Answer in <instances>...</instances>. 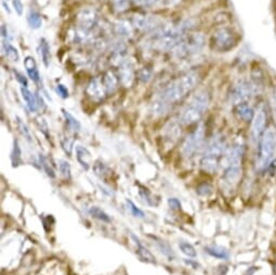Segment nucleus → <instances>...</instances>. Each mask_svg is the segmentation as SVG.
Instances as JSON below:
<instances>
[{"label": "nucleus", "instance_id": "1", "mask_svg": "<svg viewBox=\"0 0 276 275\" xmlns=\"http://www.w3.org/2000/svg\"><path fill=\"white\" fill-rule=\"evenodd\" d=\"M192 27V21H184L178 25L164 24L152 33V48L157 51H171L188 33H191Z\"/></svg>", "mask_w": 276, "mask_h": 275}, {"label": "nucleus", "instance_id": "2", "mask_svg": "<svg viewBox=\"0 0 276 275\" xmlns=\"http://www.w3.org/2000/svg\"><path fill=\"white\" fill-rule=\"evenodd\" d=\"M199 82V73L197 71H189L166 85L158 96L169 104L174 105L183 100L188 93H191L197 87Z\"/></svg>", "mask_w": 276, "mask_h": 275}, {"label": "nucleus", "instance_id": "3", "mask_svg": "<svg viewBox=\"0 0 276 275\" xmlns=\"http://www.w3.org/2000/svg\"><path fill=\"white\" fill-rule=\"evenodd\" d=\"M227 152V143L224 137L216 135L207 143L203 156L200 158V167L206 173L214 174L219 168L221 160Z\"/></svg>", "mask_w": 276, "mask_h": 275}, {"label": "nucleus", "instance_id": "4", "mask_svg": "<svg viewBox=\"0 0 276 275\" xmlns=\"http://www.w3.org/2000/svg\"><path fill=\"white\" fill-rule=\"evenodd\" d=\"M210 104V95L206 90H199L189 99L187 104L184 106L180 116L179 123L181 125L189 126L198 123L208 110Z\"/></svg>", "mask_w": 276, "mask_h": 275}, {"label": "nucleus", "instance_id": "5", "mask_svg": "<svg viewBox=\"0 0 276 275\" xmlns=\"http://www.w3.org/2000/svg\"><path fill=\"white\" fill-rule=\"evenodd\" d=\"M244 156V145L240 142L234 143L227 148L223 157V180L229 184H233L239 179L241 173V163Z\"/></svg>", "mask_w": 276, "mask_h": 275}, {"label": "nucleus", "instance_id": "6", "mask_svg": "<svg viewBox=\"0 0 276 275\" xmlns=\"http://www.w3.org/2000/svg\"><path fill=\"white\" fill-rule=\"evenodd\" d=\"M276 157V129L270 126L264 131L261 139L258 142L257 169L264 170L272 164Z\"/></svg>", "mask_w": 276, "mask_h": 275}, {"label": "nucleus", "instance_id": "7", "mask_svg": "<svg viewBox=\"0 0 276 275\" xmlns=\"http://www.w3.org/2000/svg\"><path fill=\"white\" fill-rule=\"evenodd\" d=\"M206 44V38L202 33H188L176 47L172 49V54L178 59H184L187 56L197 54L203 50Z\"/></svg>", "mask_w": 276, "mask_h": 275}, {"label": "nucleus", "instance_id": "8", "mask_svg": "<svg viewBox=\"0 0 276 275\" xmlns=\"http://www.w3.org/2000/svg\"><path fill=\"white\" fill-rule=\"evenodd\" d=\"M257 87V84H255L254 82H250V80H237V82L232 86L231 91H230V102L233 103L234 105H237L239 103L248 102L251 96L256 93Z\"/></svg>", "mask_w": 276, "mask_h": 275}, {"label": "nucleus", "instance_id": "9", "mask_svg": "<svg viewBox=\"0 0 276 275\" xmlns=\"http://www.w3.org/2000/svg\"><path fill=\"white\" fill-rule=\"evenodd\" d=\"M205 142V126L198 125L191 134H189L182 144V155L186 158H191L196 155Z\"/></svg>", "mask_w": 276, "mask_h": 275}, {"label": "nucleus", "instance_id": "10", "mask_svg": "<svg viewBox=\"0 0 276 275\" xmlns=\"http://www.w3.org/2000/svg\"><path fill=\"white\" fill-rule=\"evenodd\" d=\"M212 45L217 51L227 52L236 45L234 32L229 27H222L216 31L212 35Z\"/></svg>", "mask_w": 276, "mask_h": 275}, {"label": "nucleus", "instance_id": "11", "mask_svg": "<svg viewBox=\"0 0 276 275\" xmlns=\"http://www.w3.org/2000/svg\"><path fill=\"white\" fill-rule=\"evenodd\" d=\"M267 120H268V113L267 108L263 104L258 107V110L255 111L254 118L251 120V140L252 142L258 143L261 139L264 131L267 130Z\"/></svg>", "mask_w": 276, "mask_h": 275}, {"label": "nucleus", "instance_id": "12", "mask_svg": "<svg viewBox=\"0 0 276 275\" xmlns=\"http://www.w3.org/2000/svg\"><path fill=\"white\" fill-rule=\"evenodd\" d=\"M163 22L155 15H145L138 14L134 18V26L138 30L146 31V32H155L160 26H163Z\"/></svg>", "mask_w": 276, "mask_h": 275}, {"label": "nucleus", "instance_id": "13", "mask_svg": "<svg viewBox=\"0 0 276 275\" xmlns=\"http://www.w3.org/2000/svg\"><path fill=\"white\" fill-rule=\"evenodd\" d=\"M97 23V12L94 8H84L77 15V27L91 32Z\"/></svg>", "mask_w": 276, "mask_h": 275}, {"label": "nucleus", "instance_id": "14", "mask_svg": "<svg viewBox=\"0 0 276 275\" xmlns=\"http://www.w3.org/2000/svg\"><path fill=\"white\" fill-rule=\"evenodd\" d=\"M86 92L90 96L91 100L95 102L103 101L107 94L105 86L100 77H94L90 80L87 88H86Z\"/></svg>", "mask_w": 276, "mask_h": 275}, {"label": "nucleus", "instance_id": "15", "mask_svg": "<svg viewBox=\"0 0 276 275\" xmlns=\"http://www.w3.org/2000/svg\"><path fill=\"white\" fill-rule=\"evenodd\" d=\"M118 78L125 87H130L134 84L136 78L135 65L131 60H125L122 64L118 66Z\"/></svg>", "mask_w": 276, "mask_h": 275}, {"label": "nucleus", "instance_id": "16", "mask_svg": "<svg viewBox=\"0 0 276 275\" xmlns=\"http://www.w3.org/2000/svg\"><path fill=\"white\" fill-rule=\"evenodd\" d=\"M134 24L127 20H119L114 24V34L120 39H129L134 35Z\"/></svg>", "mask_w": 276, "mask_h": 275}, {"label": "nucleus", "instance_id": "17", "mask_svg": "<svg viewBox=\"0 0 276 275\" xmlns=\"http://www.w3.org/2000/svg\"><path fill=\"white\" fill-rule=\"evenodd\" d=\"M20 90L22 98L24 100L28 110L32 113H36L40 108V106H42V104H40V96L33 93L32 91L26 87H21Z\"/></svg>", "mask_w": 276, "mask_h": 275}, {"label": "nucleus", "instance_id": "18", "mask_svg": "<svg viewBox=\"0 0 276 275\" xmlns=\"http://www.w3.org/2000/svg\"><path fill=\"white\" fill-rule=\"evenodd\" d=\"M131 237H132V239H134V242L137 246V254H138V256L140 257V259L143 260V261H145V262H148V263H156L155 257L153 256L151 251H149L144 245H143V243L141 242L140 238L138 237L137 235H135V234H132V233H131Z\"/></svg>", "mask_w": 276, "mask_h": 275}, {"label": "nucleus", "instance_id": "19", "mask_svg": "<svg viewBox=\"0 0 276 275\" xmlns=\"http://www.w3.org/2000/svg\"><path fill=\"white\" fill-rule=\"evenodd\" d=\"M23 63H24V67H25L28 77H30L35 84L40 83L42 77H40V73L38 71L35 59H34L31 55H27V56H25L24 62Z\"/></svg>", "mask_w": 276, "mask_h": 275}, {"label": "nucleus", "instance_id": "20", "mask_svg": "<svg viewBox=\"0 0 276 275\" xmlns=\"http://www.w3.org/2000/svg\"><path fill=\"white\" fill-rule=\"evenodd\" d=\"M171 104L157 96V98L154 100V102H152L151 107H149V112H151L153 116H164L165 114H167L171 110Z\"/></svg>", "mask_w": 276, "mask_h": 275}, {"label": "nucleus", "instance_id": "21", "mask_svg": "<svg viewBox=\"0 0 276 275\" xmlns=\"http://www.w3.org/2000/svg\"><path fill=\"white\" fill-rule=\"evenodd\" d=\"M235 114H236L238 118L245 120V122H249V120H252V118H254L255 110L248 102H244L235 105Z\"/></svg>", "mask_w": 276, "mask_h": 275}, {"label": "nucleus", "instance_id": "22", "mask_svg": "<svg viewBox=\"0 0 276 275\" xmlns=\"http://www.w3.org/2000/svg\"><path fill=\"white\" fill-rule=\"evenodd\" d=\"M75 151H76V158L79 165L86 170H88L90 168V163H91V153L87 147H85L83 145H76L75 147Z\"/></svg>", "mask_w": 276, "mask_h": 275}, {"label": "nucleus", "instance_id": "23", "mask_svg": "<svg viewBox=\"0 0 276 275\" xmlns=\"http://www.w3.org/2000/svg\"><path fill=\"white\" fill-rule=\"evenodd\" d=\"M103 84L105 86V89L107 91V94L113 93L118 87L119 78L113 71H107L102 77Z\"/></svg>", "mask_w": 276, "mask_h": 275}, {"label": "nucleus", "instance_id": "24", "mask_svg": "<svg viewBox=\"0 0 276 275\" xmlns=\"http://www.w3.org/2000/svg\"><path fill=\"white\" fill-rule=\"evenodd\" d=\"M26 20L28 26L33 28V30H38V28L43 26V16L40 14L39 11L35 9H31L28 11Z\"/></svg>", "mask_w": 276, "mask_h": 275}, {"label": "nucleus", "instance_id": "25", "mask_svg": "<svg viewBox=\"0 0 276 275\" xmlns=\"http://www.w3.org/2000/svg\"><path fill=\"white\" fill-rule=\"evenodd\" d=\"M205 251L209 256L220 260H228L230 258L229 250L223 247H219V246H207V247H205Z\"/></svg>", "mask_w": 276, "mask_h": 275}, {"label": "nucleus", "instance_id": "26", "mask_svg": "<svg viewBox=\"0 0 276 275\" xmlns=\"http://www.w3.org/2000/svg\"><path fill=\"white\" fill-rule=\"evenodd\" d=\"M39 50H40V56H42L44 65L46 67H49L51 63V51H50L49 43L45 38L40 39Z\"/></svg>", "mask_w": 276, "mask_h": 275}, {"label": "nucleus", "instance_id": "27", "mask_svg": "<svg viewBox=\"0 0 276 275\" xmlns=\"http://www.w3.org/2000/svg\"><path fill=\"white\" fill-rule=\"evenodd\" d=\"M62 115L65 119V124L67 126V128L71 131H73V133H78V131L80 130V127H82L79 120L76 117H74L70 112L64 110V108L62 110Z\"/></svg>", "mask_w": 276, "mask_h": 275}, {"label": "nucleus", "instance_id": "28", "mask_svg": "<svg viewBox=\"0 0 276 275\" xmlns=\"http://www.w3.org/2000/svg\"><path fill=\"white\" fill-rule=\"evenodd\" d=\"M2 48H3L4 55L7 56L10 61L18 62L20 60V54H19L18 49H16L14 46L11 45L9 42H3Z\"/></svg>", "mask_w": 276, "mask_h": 275}, {"label": "nucleus", "instance_id": "29", "mask_svg": "<svg viewBox=\"0 0 276 275\" xmlns=\"http://www.w3.org/2000/svg\"><path fill=\"white\" fill-rule=\"evenodd\" d=\"M88 213L90 214V216L92 218H94V219L100 220L102 222H105V223H110L112 221L111 217L108 216L104 210L101 209L100 207H96V206H93V207H90Z\"/></svg>", "mask_w": 276, "mask_h": 275}, {"label": "nucleus", "instance_id": "30", "mask_svg": "<svg viewBox=\"0 0 276 275\" xmlns=\"http://www.w3.org/2000/svg\"><path fill=\"white\" fill-rule=\"evenodd\" d=\"M11 160H12L13 167H18L22 163V150L18 140H14L12 152H11Z\"/></svg>", "mask_w": 276, "mask_h": 275}, {"label": "nucleus", "instance_id": "31", "mask_svg": "<svg viewBox=\"0 0 276 275\" xmlns=\"http://www.w3.org/2000/svg\"><path fill=\"white\" fill-rule=\"evenodd\" d=\"M152 76H153V71H152V68L148 66L142 67L141 70H139L137 73V78L143 84L148 83L149 80L152 79Z\"/></svg>", "mask_w": 276, "mask_h": 275}, {"label": "nucleus", "instance_id": "32", "mask_svg": "<svg viewBox=\"0 0 276 275\" xmlns=\"http://www.w3.org/2000/svg\"><path fill=\"white\" fill-rule=\"evenodd\" d=\"M179 248L182 251V254H184L188 258H196L197 256L196 249H195V247L192 244H189L187 242H181L179 244Z\"/></svg>", "mask_w": 276, "mask_h": 275}, {"label": "nucleus", "instance_id": "33", "mask_svg": "<svg viewBox=\"0 0 276 275\" xmlns=\"http://www.w3.org/2000/svg\"><path fill=\"white\" fill-rule=\"evenodd\" d=\"M59 170L61 175L65 178V179H71L72 177V169H71V165L70 163L67 162L65 159H59Z\"/></svg>", "mask_w": 276, "mask_h": 275}, {"label": "nucleus", "instance_id": "34", "mask_svg": "<svg viewBox=\"0 0 276 275\" xmlns=\"http://www.w3.org/2000/svg\"><path fill=\"white\" fill-rule=\"evenodd\" d=\"M126 204H127V208L129 209V211L131 213V215L136 217V218H140V219H143L145 217V214L138 207V206L132 202L130 199H126Z\"/></svg>", "mask_w": 276, "mask_h": 275}, {"label": "nucleus", "instance_id": "35", "mask_svg": "<svg viewBox=\"0 0 276 275\" xmlns=\"http://www.w3.org/2000/svg\"><path fill=\"white\" fill-rule=\"evenodd\" d=\"M93 169L95 171V175L99 176L101 179H102V178H103V179H104V178L106 176L110 175V173H111V169L108 168L107 166L105 164H103V163H96L94 165V168Z\"/></svg>", "mask_w": 276, "mask_h": 275}, {"label": "nucleus", "instance_id": "36", "mask_svg": "<svg viewBox=\"0 0 276 275\" xmlns=\"http://www.w3.org/2000/svg\"><path fill=\"white\" fill-rule=\"evenodd\" d=\"M16 119H18V120H16V122H18V128L20 129V133L23 136H24V138H25L27 141H32V135H31L30 129L27 128V126L24 124V122H23L21 118L16 117Z\"/></svg>", "mask_w": 276, "mask_h": 275}, {"label": "nucleus", "instance_id": "37", "mask_svg": "<svg viewBox=\"0 0 276 275\" xmlns=\"http://www.w3.org/2000/svg\"><path fill=\"white\" fill-rule=\"evenodd\" d=\"M40 164H42L43 168H44V170H45V173L47 174L48 177H50V178H55L54 170H53L52 167H51V165L49 164V162H48V159H47V158H46L45 156H40Z\"/></svg>", "mask_w": 276, "mask_h": 275}, {"label": "nucleus", "instance_id": "38", "mask_svg": "<svg viewBox=\"0 0 276 275\" xmlns=\"http://www.w3.org/2000/svg\"><path fill=\"white\" fill-rule=\"evenodd\" d=\"M55 92H56L57 95L61 96L62 99H67L68 95H70L68 89L63 84H57L55 86Z\"/></svg>", "mask_w": 276, "mask_h": 275}, {"label": "nucleus", "instance_id": "39", "mask_svg": "<svg viewBox=\"0 0 276 275\" xmlns=\"http://www.w3.org/2000/svg\"><path fill=\"white\" fill-rule=\"evenodd\" d=\"M61 144H62V148L65 151V153L68 154V155H71L74 146V140H70L68 138H65V139H63L61 141Z\"/></svg>", "mask_w": 276, "mask_h": 275}, {"label": "nucleus", "instance_id": "40", "mask_svg": "<svg viewBox=\"0 0 276 275\" xmlns=\"http://www.w3.org/2000/svg\"><path fill=\"white\" fill-rule=\"evenodd\" d=\"M13 75L15 77V79L18 80V83L22 86V87H28V82H27V78L21 74L20 72H18L16 70H13Z\"/></svg>", "mask_w": 276, "mask_h": 275}, {"label": "nucleus", "instance_id": "41", "mask_svg": "<svg viewBox=\"0 0 276 275\" xmlns=\"http://www.w3.org/2000/svg\"><path fill=\"white\" fill-rule=\"evenodd\" d=\"M12 5L13 9L18 15H22L23 11H24V5H23L22 0H12Z\"/></svg>", "mask_w": 276, "mask_h": 275}, {"label": "nucleus", "instance_id": "42", "mask_svg": "<svg viewBox=\"0 0 276 275\" xmlns=\"http://www.w3.org/2000/svg\"><path fill=\"white\" fill-rule=\"evenodd\" d=\"M168 205L171 209L174 210H180L181 209V202L178 198H169L168 199Z\"/></svg>", "mask_w": 276, "mask_h": 275}, {"label": "nucleus", "instance_id": "43", "mask_svg": "<svg viewBox=\"0 0 276 275\" xmlns=\"http://www.w3.org/2000/svg\"><path fill=\"white\" fill-rule=\"evenodd\" d=\"M112 2L114 3L115 8H116L118 11H122L127 7L128 0H112Z\"/></svg>", "mask_w": 276, "mask_h": 275}, {"label": "nucleus", "instance_id": "44", "mask_svg": "<svg viewBox=\"0 0 276 275\" xmlns=\"http://www.w3.org/2000/svg\"><path fill=\"white\" fill-rule=\"evenodd\" d=\"M134 1L139 7H148V5H152L155 2H157L158 0H134Z\"/></svg>", "mask_w": 276, "mask_h": 275}, {"label": "nucleus", "instance_id": "45", "mask_svg": "<svg viewBox=\"0 0 276 275\" xmlns=\"http://www.w3.org/2000/svg\"><path fill=\"white\" fill-rule=\"evenodd\" d=\"M1 36L3 38V42H9V33H8L7 25L5 24L1 25Z\"/></svg>", "mask_w": 276, "mask_h": 275}, {"label": "nucleus", "instance_id": "46", "mask_svg": "<svg viewBox=\"0 0 276 275\" xmlns=\"http://www.w3.org/2000/svg\"><path fill=\"white\" fill-rule=\"evenodd\" d=\"M271 102H272V105H273V108H274V114H275V117H276V90L272 93Z\"/></svg>", "mask_w": 276, "mask_h": 275}, {"label": "nucleus", "instance_id": "47", "mask_svg": "<svg viewBox=\"0 0 276 275\" xmlns=\"http://www.w3.org/2000/svg\"><path fill=\"white\" fill-rule=\"evenodd\" d=\"M2 1H4V0H2Z\"/></svg>", "mask_w": 276, "mask_h": 275}]
</instances>
